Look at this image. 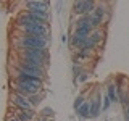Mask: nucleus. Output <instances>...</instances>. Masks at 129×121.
<instances>
[{"mask_svg":"<svg viewBox=\"0 0 129 121\" xmlns=\"http://www.w3.org/2000/svg\"><path fill=\"white\" fill-rule=\"evenodd\" d=\"M97 7V2L94 0H79V2H74L73 3V13L79 16H87V15H92Z\"/></svg>","mask_w":129,"mask_h":121,"instance_id":"obj_4","label":"nucleus"},{"mask_svg":"<svg viewBox=\"0 0 129 121\" xmlns=\"http://www.w3.org/2000/svg\"><path fill=\"white\" fill-rule=\"evenodd\" d=\"M61 42H63V44L70 42V34H63V36H61Z\"/></svg>","mask_w":129,"mask_h":121,"instance_id":"obj_20","label":"nucleus"},{"mask_svg":"<svg viewBox=\"0 0 129 121\" xmlns=\"http://www.w3.org/2000/svg\"><path fill=\"white\" fill-rule=\"evenodd\" d=\"M16 29L21 34L39 36V37H44V39H50V26L48 24H34V23L16 21Z\"/></svg>","mask_w":129,"mask_h":121,"instance_id":"obj_2","label":"nucleus"},{"mask_svg":"<svg viewBox=\"0 0 129 121\" xmlns=\"http://www.w3.org/2000/svg\"><path fill=\"white\" fill-rule=\"evenodd\" d=\"M27 99H29L31 105L36 108V107H39V103H40V102H42V99H44V94H40V92H39V94H34V95L27 97Z\"/></svg>","mask_w":129,"mask_h":121,"instance_id":"obj_14","label":"nucleus"},{"mask_svg":"<svg viewBox=\"0 0 129 121\" xmlns=\"http://www.w3.org/2000/svg\"><path fill=\"white\" fill-rule=\"evenodd\" d=\"M90 118H97V116L102 113V95L97 94L94 99H90Z\"/></svg>","mask_w":129,"mask_h":121,"instance_id":"obj_9","label":"nucleus"},{"mask_svg":"<svg viewBox=\"0 0 129 121\" xmlns=\"http://www.w3.org/2000/svg\"><path fill=\"white\" fill-rule=\"evenodd\" d=\"M15 68L21 70L23 73H26V74H32V76H37V78H42V79L47 78V70H44V68H37V66H31V65H26V63H23L19 58H18V62L15 63Z\"/></svg>","mask_w":129,"mask_h":121,"instance_id":"obj_8","label":"nucleus"},{"mask_svg":"<svg viewBox=\"0 0 129 121\" xmlns=\"http://www.w3.org/2000/svg\"><path fill=\"white\" fill-rule=\"evenodd\" d=\"M10 105H13V108H16V110H36V108L31 105L29 99H27L26 95L16 94V92H11V95H10Z\"/></svg>","mask_w":129,"mask_h":121,"instance_id":"obj_6","label":"nucleus"},{"mask_svg":"<svg viewBox=\"0 0 129 121\" xmlns=\"http://www.w3.org/2000/svg\"><path fill=\"white\" fill-rule=\"evenodd\" d=\"M126 121H129V105L126 107Z\"/></svg>","mask_w":129,"mask_h":121,"instance_id":"obj_21","label":"nucleus"},{"mask_svg":"<svg viewBox=\"0 0 129 121\" xmlns=\"http://www.w3.org/2000/svg\"><path fill=\"white\" fill-rule=\"evenodd\" d=\"M5 121H19V119H18V116H16V115H8Z\"/></svg>","mask_w":129,"mask_h":121,"instance_id":"obj_19","label":"nucleus"},{"mask_svg":"<svg viewBox=\"0 0 129 121\" xmlns=\"http://www.w3.org/2000/svg\"><path fill=\"white\" fill-rule=\"evenodd\" d=\"M19 58H32V60H40V62L48 63L50 60V53H48V48H32V50H23L18 52Z\"/></svg>","mask_w":129,"mask_h":121,"instance_id":"obj_5","label":"nucleus"},{"mask_svg":"<svg viewBox=\"0 0 129 121\" xmlns=\"http://www.w3.org/2000/svg\"><path fill=\"white\" fill-rule=\"evenodd\" d=\"M50 39H44L39 36H27L18 32V36H15V47L18 52L23 50H32V48H47Z\"/></svg>","mask_w":129,"mask_h":121,"instance_id":"obj_1","label":"nucleus"},{"mask_svg":"<svg viewBox=\"0 0 129 121\" xmlns=\"http://www.w3.org/2000/svg\"><path fill=\"white\" fill-rule=\"evenodd\" d=\"M42 118H48V116H53V110H52V108H44L42 110Z\"/></svg>","mask_w":129,"mask_h":121,"instance_id":"obj_17","label":"nucleus"},{"mask_svg":"<svg viewBox=\"0 0 129 121\" xmlns=\"http://www.w3.org/2000/svg\"><path fill=\"white\" fill-rule=\"evenodd\" d=\"M110 105H111V102H110V99H108V95L105 94V95H103V100H102V110H103V111H108Z\"/></svg>","mask_w":129,"mask_h":121,"instance_id":"obj_16","label":"nucleus"},{"mask_svg":"<svg viewBox=\"0 0 129 121\" xmlns=\"http://www.w3.org/2000/svg\"><path fill=\"white\" fill-rule=\"evenodd\" d=\"M76 113H78V116H79V118H82V119L90 118V105H89V102L81 105L78 110H76Z\"/></svg>","mask_w":129,"mask_h":121,"instance_id":"obj_12","label":"nucleus"},{"mask_svg":"<svg viewBox=\"0 0 129 121\" xmlns=\"http://www.w3.org/2000/svg\"><path fill=\"white\" fill-rule=\"evenodd\" d=\"M13 79L15 81H21V82H31V84H36V86L39 87H44V81L42 78H37V76H32V74H26V73H23L21 70H18V68L13 66Z\"/></svg>","mask_w":129,"mask_h":121,"instance_id":"obj_7","label":"nucleus"},{"mask_svg":"<svg viewBox=\"0 0 129 121\" xmlns=\"http://www.w3.org/2000/svg\"><path fill=\"white\" fill-rule=\"evenodd\" d=\"M82 103H86V97H84V95H78V97H76V100H74V103H73V108H74V111L78 110V108H79Z\"/></svg>","mask_w":129,"mask_h":121,"instance_id":"obj_15","label":"nucleus"},{"mask_svg":"<svg viewBox=\"0 0 129 121\" xmlns=\"http://www.w3.org/2000/svg\"><path fill=\"white\" fill-rule=\"evenodd\" d=\"M19 121H34L36 119V110H15Z\"/></svg>","mask_w":129,"mask_h":121,"instance_id":"obj_10","label":"nucleus"},{"mask_svg":"<svg viewBox=\"0 0 129 121\" xmlns=\"http://www.w3.org/2000/svg\"><path fill=\"white\" fill-rule=\"evenodd\" d=\"M39 121H48V118H42V116H40V118H39Z\"/></svg>","mask_w":129,"mask_h":121,"instance_id":"obj_22","label":"nucleus"},{"mask_svg":"<svg viewBox=\"0 0 129 121\" xmlns=\"http://www.w3.org/2000/svg\"><path fill=\"white\" fill-rule=\"evenodd\" d=\"M107 95H108V99H110L111 103L119 102V100H118V89H116V82H108V86H107Z\"/></svg>","mask_w":129,"mask_h":121,"instance_id":"obj_11","label":"nucleus"},{"mask_svg":"<svg viewBox=\"0 0 129 121\" xmlns=\"http://www.w3.org/2000/svg\"><path fill=\"white\" fill-rule=\"evenodd\" d=\"M11 87H13V92L16 94H21V95H26V97H31L34 94H39L42 92L44 87H39L36 84H31V82H21V81H15L11 79Z\"/></svg>","mask_w":129,"mask_h":121,"instance_id":"obj_3","label":"nucleus"},{"mask_svg":"<svg viewBox=\"0 0 129 121\" xmlns=\"http://www.w3.org/2000/svg\"><path fill=\"white\" fill-rule=\"evenodd\" d=\"M87 79H89V73H86V71H84L82 74L79 76V79H78V81H79V82H86Z\"/></svg>","mask_w":129,"mask_h":121,"instance_id":"obj_18","label":"nucleus"},{"mask_svg":"<svg viewBox=\"0 0 129 121\" xmlns=\"http://www.w3.org/2000/svg\"><path fill=\"white\" fill-rule=\"evenodd\" d=\"M84 73V68L81 63H73V76H74V82H78L79 76Z\"/></svg>","mask_w":129,"mask_h":121,"instance_id":"obj_13","label":"nucleus"}]
</instances>
